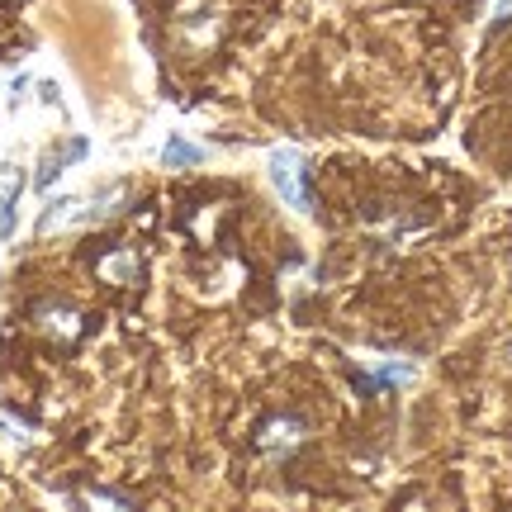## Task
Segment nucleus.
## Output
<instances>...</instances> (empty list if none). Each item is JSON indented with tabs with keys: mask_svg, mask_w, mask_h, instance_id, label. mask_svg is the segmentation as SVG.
I'll use <instances>...</instances> for the list:
<instances>
[{
	"mask_svg": "<svg viewBox=\"0 0 512 512\" xmlns=\"http://www.w3.org/2000/svg\"><path fill=\"white\" fill-rule=\"evenodd\" d=\"M266 171H271L275 195L290 204V209L309 214V209H313V195H309V171H304V152H294V147H275L271 157H266Z\"/></svg>",
	"mask_w": 512,
	"mask_h": 512,
	"instance_id": "nucleus-1",
	"label": "nucleus"
},
{
	"mask_svg": "<svg viewBox=\"0 0 512 512\" xmlns=\"http://www.w3.org/2000/svg\"><path fill=\"white\" fill-rule=\"evenodd\" d=\"M299 441H304V427H299L294 418H271L261 432H256V446L271 451V456H285V451H294Z\"/></svg>",
	"mask_w": 512,
	"mask_h": 512,
	"instance_id": "nucleus-2",
	"label": "nucleus"
},
{
	"mask_svg": "<svg viewBox=\"0 0 512 512\" xmlns=\"http://www.w3.org/2000/svg\"><path fill=\"white\" fill-rule=\"evenodd\" d=\"M76 157H86V138H72V147H57V152H48V157H43V166H38L34 185H38V190H48V185H53L57 176L76 162Z\"/></svg>",
	"mask_w": 512,
	"mask_h": 512,
	"instance_id": "nucleus-3",
	"label": "nucleus"
},
{
	"mask_svg": "<svg viewBox=\"0 0 512 512\" xmlns=\"http://www.w3.org/2000/svg\"><path fill=\"white\" fill-rule=\"evenodd\" d=\"M209 152H204L200 143H190V138H181V133H171L162 147V166H200Z\"/></svg>",
	"mask_w": 512,
	"mask_h": 512,
	"instance_id": "nucleus-4",
	"label": "nucleus"
},
{
	"mask_svg": "<svg viewBox=\"0 0 512 512\" xmlns=\"http://www.w3.org/2000/svg\"><path fill=\"white\" fill-rule=\"evenodd\" d=\"M19 176H0V242L15 233V223H19V214H15V204H19Z\"/></svg>",
	"mask_w": 512,
	"mask_h": 512,
	"instance_id": "nucleus-5",
	"label": "nucleus"
},
{
	"mask_svg": "<svg viewBox=\"0 0 512 512\" xmlns=\"http://www.w3.org/2000/svg\"><path fill=\"white\" fill-rule=\"evenodd\" d=\"M413 375V361H370V384H408Z\"/></svg>",
	"mask_w": 512,
	"mask_h": 512,
	"instance_id": "nucleus-6",
	"label": "nucleus"
},
{
	"mask_svg": "<svg viewBox=\"0 0 512 512\" xmlns=\"http://www.w3.org/2000/svg\"><path fill=\"white\" fill-rule=\"evenodd\" d=\"M43 328L48 332H62V337H76V313H62V309H38Z\"/></svg>",
	"mask_w": 512,
	"mask_h": 512,
	"instance_id": "nucleus-7",
	"label": "nucleus"
},
{
	"mask_svg": "<svg viewBox=\"0 0 512 512\" xmlns=\"http://www.w3.org/2000/svg\"><path fill=\"white\" fill-rule=\"evenodd\" d=\"M76 503H95V508H100V503H105V508H128V498H124V494H100V489H91V494H81Z\"/></svg>",
	"mask_w": 512,
	"mask_h": 512,
	"instance_id": "nucleus-8",
	"label": "nucleus"
}]
</instances>
